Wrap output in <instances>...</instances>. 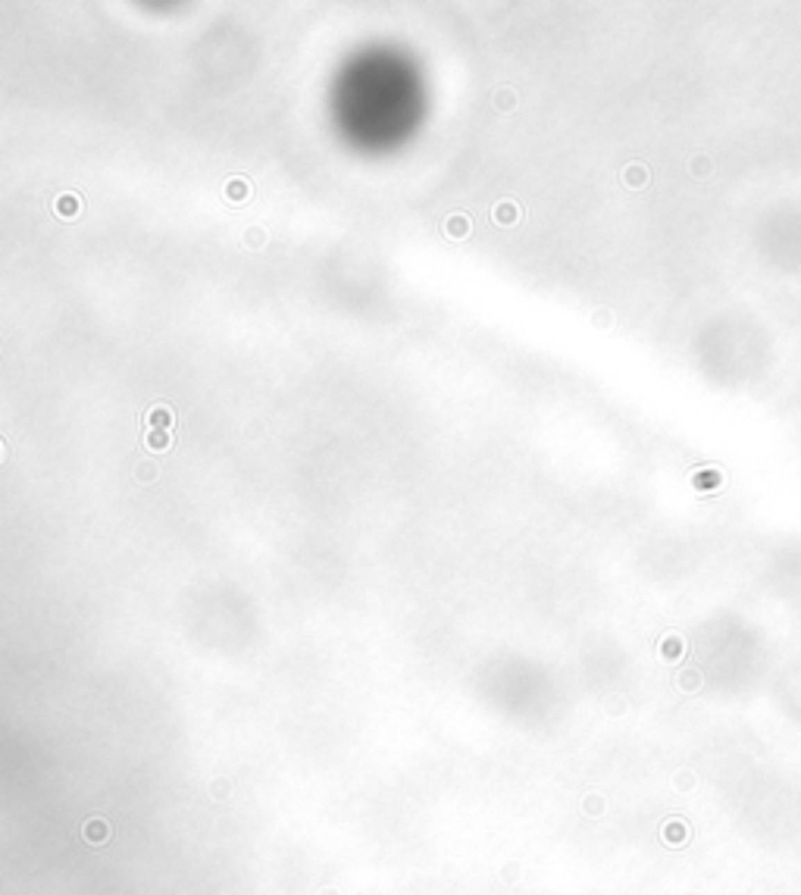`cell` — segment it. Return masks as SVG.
Masks as SVG:
<instances>
[{"mask_svg":"<svg viewBox=\"0 0 801 895\" xmlns=\"http://www.w3.org/2000/svg\"><path fill=\"white\" fill-rule=\"evenodd\" d=\"M172 410L166 407V404H157V407H151L147 410V422H151V429H170L172 426Z\"/></svg>","mask_w":801,"mask_h":895,"instance_id":"6da1fadb","label":"cell"},{"mask_svg":"<svg viewBox=\"0 0 801 895\" xmlns=\"http://www.w3.org/2000/svg\"><path fill=\"white\" fill-rule=\"evenodd\" d=\"M53 210H57L63 220H72V216L79 213V197L76 195H60L57 201H53Z\"/></svg>","mask_w":801,"mask_h":895,"instance_id":"7a4b0ae2","label":"cell"},{"mask_svg":"<svg viewBox=\"0 0 801 895\" xmlns=\"http://www.w3.org/2000/svg\"><path fill=\"white\" fill-rule=\"evenodd\" d=\"M147 448L151 451H166L170 448V432L166 429H147Z\"/></svg>","mask_w":801,"mask_h":895,"instance_id":"3957f363","label":"cell"},{"mask_svg":"<svg viewBox=\"0 0 801 895\" xmlns=\"http://www.w3.org/2000/svg\"><path fill=\"white\" fill-rule=\"evenodd\" d=\"M445 232H448L451 238H461V235L470 232V220L467 216H451V220L445 222Z\"/></svg>","mask_w":801,"mask_h":895,"instance_id":"277c9868","label":"cell"},{"mask_svg":"<svg viewBox=\"0 0 801 895\" xmlns=\"http://www.w3.org/2000/svg\"><path fill=\"white\" fill-rule=\"evenodd\" d=\"M226 195H229V201H245L247 197V182L245 179H232V182L226 185Z\"/></svg>","mask_w":801,"mask_h":895,"instance_id":"5b68a950","label":"cell"},{"mask_svg":"<svg viewBox=\"0 0 801 895\" xmlns=\"http://www.w3.org/2000/svg\"><path fill=\"white\" fill-rule=\"evenodd\" d=\"M495 220L504 222V226L507 222H513L517 220V207H513V204H498V207H495Z\"/></svg>","mask_w":801,"mask_h":895,"instance_id":"8992f818","label":"cell"},{"mask_svg":"<svg viewBox=\"0 0 801 895\" xmlns=\"http://www.w3.org/2000/svg\"><path fill=\"white\" fill-rule=\"evenodd\" d=\"M85 836H91V839H104V836H107V830H104L101 820H94V823L85 826Z\"/></svg>","mask_w":801,"mask_h":895,"instance_id":"52a82bcc","label":"cell"}]
</instances>
